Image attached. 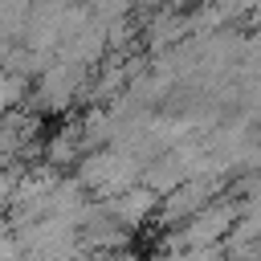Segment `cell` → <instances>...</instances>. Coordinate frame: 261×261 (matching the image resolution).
Listing matches in <instances>:
<instances>
[{"instance_id":"6da1fadb","label":"cell","mask_w":261,"mask_h":261,"mask_svg":"<svg viewBox=\"0 0 261 261\" xmlns=\"http://www.w3.org/2000/svg\"><path fill=\"white\" fill-rule=\"evenodd\" d=\"M106 212L122 224V228H139L143 220H151L155 212H159V192L155 188H122V192H114L110 200H106Z\"/></svg>"}]
</instances>
